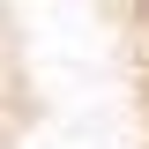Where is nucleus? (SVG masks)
Instances as JSON below:
<instances>
[{
	"mask_svg": "<svg viewBox=\"0 0 149 149\" xmlns=\"http://www.w3.org/2000/svg\"><path fill=\"white\" fill-rule=\"evenodd\" d=\"M127 15H134V22H142V30H149V0H127Z\"/></svg>",
	"mask_w": 149,
	"mask_h": 149,
	"instance_id": "obj_1",
	"label": "nucleus"
}]
</instances>
